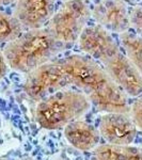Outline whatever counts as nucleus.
Returning <instances> with one entry per match:
<instances>
[{"label":"nucleus","instance_id":"nucleus-12","mask_svg":"<svg viewBox=\"0 0 142 160\" xmlns=\"http://www.w3.org/2000/svg\"><path fill=\"white\" fill-rule=\"evenodd\" d=\"M94 160H142V149L107 144L95 149Z\"/></svg>","mask_w":142,"mask_h":160},{"label":"nucleus","instance_id":"nucleus-14","mask_svg":"<svg viewBox=\"0 0 142 160\" xmlns=\"http://www.w3.org/2000/svg\"><path fill=\"white\" fill-rule=\"evenodd\" d=\"M22 25L14 16L0 11V43H9L23 33Z\"/></svg>","mask_w":142,"mask_h":160},{"label":"nucleus","instance_id":"nucleus-4","mask_svg":"<svg viewBox=\"0 0 142 160\" xmlns=\"http://www.w3.org/2000/svg\"><path fill=\"white\" fill-rule=\"evenodd\" d=\"M90 16L91 11L86 0H68L53 13L47 29L61 45L73 44L79 40Z\"/></svg>","mask_w":142,"mask_h":160},{"label":"nucleus","instance_id":"nucleus-15","mask_svg":"<svg viewBox=\"0 0 142 160\" xmlns=\"http://www.w3.org/2000/svg\"><path fill=\"white\" fill-rule=\"evenodd\" d=\"M130 26L135 29V34L142 38V7L137 6L129 13Z\"/></svg>","mask_w":142,"mask_h":160},{"label":"nucleus","instance_id":"nucleus-6","mask_svg":"<svg viewBox=\"0 0 142 160\" xmlns=\"http://www.w3.org/2000/svg\"><path fill=\"white\" fill-rule=\"evenodd\" d=\"M78 41L84 52L103 64L121 52L119 45L110 33L99 25L87 26Z\"/></svg>","mask_w":142,"mask_h":160},{"label":"nucleus","instance_id":"nucleus-17","mask_svg":"<svg viewBox=\"0 0 142 160\" xmlns=\"http://www.w3.org/2000/svg\"><path fill=\"white\" fill-rule=\"evenodd\" d=\"M8 63L7 60L4 58V55L1 50H0V78H3L4 76L7 75L8 72Z\"/></svg>","mask_w":142,"mask_h":160},{"label":"nucleus","instance_id":"nucleus-9","mask_svg":"<svg viewBox=\"0 0 142 160\" xmlns=\"http://www.w3.org/2000/svg\"><path fill=\"white\" fill-rule=\"evenodd\" d=\"M55 0H16L14 17L28 30L41 29L53 15Z\"/></svg>","mask_w":142,"mask_h":160},{"label":"nucleus","instance_id":"nucleus-18","mask_svg":"<svg viewBox=\"0 0 142 160\" xmlns=\"http://www.w3.org/2000/svg\"><path fill=\"white\" fill-rule=\"evenodd\" d=\"M14 0H0V6H3V4H9L13 2Z\"/></svg>","mask_w":142,"mask_h":160},{"label":"nucleus","instance_id":"nucleus-10","mask_svg":"<svg viewBox=\"0 0 142 160\" xmlns=\"http://www.w3.org/2000/svg\"><path fill=\"white\" fill-rule=\"evenodd\" d=\"M92 16L107 31L122 34L130 27L129 13L123 0H100L93 8Z\"/></svg>","mask_w":142,"mask_h":160},{"label":"nucleus","instance_id":"nucleus-16","mask_svg":"<svg viewBox=\"0 0 142 160\" xmlns=\"http://www.w3.org/2000/svg\"><path fill=\"white\" fill-rule=\"evenodd\" d=\"M131 118L137 127H139L142 130V96L134 102L131 107Z\"/></svg>","mask_w":142,"mask_h":160},{"label":"nucleus","instance_id":"nucleus-1","mask_svg":"<svg viewBox=\"0 0 142 160\" xmlns=\"http://www.w3.org/2000/svg\"><path fill=\"white\" fill-rule=\"evenodd\" d=\"M68 81L75 86L99 110L108 112L127 113V98L122 90L109 77L105 68L94 60L80 55H73L58 60Z\"/></svg>","mask_w":142,"mask_h":160},{"label":"nucleus","instance_id":"nucleus-7","mask_svg":"<svg viewBox=\"0 0 142 160\" xmlns=\"http://www.w3.org/2000/svg\"><path fill=\"white\" fill-rule=\"evenodd\" d=\"M105 71L125 94L136 97L142 94V78L131 61L122 52L110 59Z\"/></svg>","mask_w":142,"mask_h":160},{"label":"nucleus","instance_id":"nucleus-3","mask_svg":"<svg viewBox=\"0 0 142 160\" xmlns=\"http://www.w3.org/2000/svg\"><path fill=\"white\" fill-rule=\"evenodd\" d=\"M90 108V100L84 93L60 90L40 100L35 118L45 129H59L84 115Z\"/></svg>","mask_w":142,"mask_h":160},{"label":"nucleus","instance_id":"nucleus-5","mask_svg":"<svg viewBox=\"0 0 142 160\" xmlns=\"http://www.w3.org/2000/svg\"><path fill=\"white\" fill-rule=\"evenodd\" d=\"M66 87L68 81L59 61H50L28 74L24 89L30 98L40 102Z\"/></svg>","mask_w":142,"mask_h":160},{"label":"nucleus","instance_id":"nucleus-13","mask_svg":"<svg viewBox=\"0 0 142 160\" xmlns=\"http://www.w3.org/2000/svg\"><path fill=\"white\" fill-rule=\"evenodd\" d=\"M120 40L125 49L126 57L135 65L142 78V38L127 31L120 34Z\"/></svg>","mask_w":142,"mask_h":160},{"label":"nucleus","instance_id":"nucleus-8","mask_svg":"<svg viewBox=\"0 0 142 160\" xmlns=\"http://www.w3.org/2000/svg\"><path fill=\"white\" fill-rule=\"evenodd\" d=\"M99 133L110 145H129L137 135V126L127 113L108 112L99 121Z\"/></svg>","mask_w":142,"mask_h":160},{"label":"nucleus","instance_id":"nucleus-11","mask_svg":"<svg viewBox=\"0 0 142 160\" xmlns=\"http://www.w3.org/2000/svg\"><path fill=\"white\" fill-rule=\"evenodd\" d=\"M66 140L72 146L79 151H91L99 145L100 135L93 126L81 122L74 121L64 128Z\"/></svg>","mask_w":142,"mask_h":160},{"label":"nucleus","instance_id":"nucleus-2","mask_svg":"<svg viewBox=\"0 0 142 160\" xmlns=\"http://www.w3.org/2000/svg\"><path fill=\"white\" fill-rule=\"evenodd\" d=\"M63 48L47 28L28 30L7 44L3 55L8 65L20 73L32 71L50 62Z\"/></svg>","mask_w":142,"mask_h":160}]
</instances>
